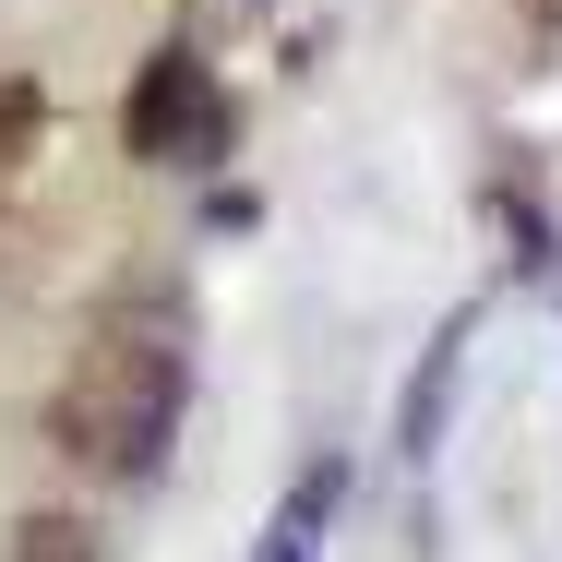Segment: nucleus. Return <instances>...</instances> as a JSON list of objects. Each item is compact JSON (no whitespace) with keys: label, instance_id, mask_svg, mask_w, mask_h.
Segmentation results:
<instances>
[{"label":"nucleus","instance_id":"f257e3e1","mask_svg":"<svg viewBox=\"0 0 562 562\" xmlns=\"http://www.w3.org/2000/svg\"><path fill=\"white\" fill-rule=\"evenodd\" d=\"M180 395H192V312H180V288L144 276L85 324L60 395H48V443L97 479H156L168 431H180Z\"/></svg>","mask_w":562,"mask_h":562},{"label":"nucleus","instance_id":"20e7f679","mask_svg":"<svg viewBox=\"0 0 562 562\" xmlns=\"http://www.w3.org/2000/svg\"><path fill=\"white\" fill-rule=\"evenodd\" d=\"M12 562H97V527L85 515H24L12 527Z\"/></svg>","mask_w":562,"mask_h":562},{"label":"nucleus","instance_id":"f03ea898","mask_svg":"<svg viewBox=\"0 0 562 562\" xmlns=\"http://www.w3.org/2000/svg\"><path fill=\"white\" fill-rule=\"evenodd\" d=\"M120 144H132L144 168H204V156H227V97H216V72H204L192 48H156V60L132 72Z\"/></svg>","mask_w":562,"mask_h":562},{"label":"nucleus","instance_id":"39448f33","mask_svg":"<svg viewBox=\"0 0 562 562\" xmlns=\"http://www.w3.org/2000/svg\"><path fill=\"white\" fill-rule=\"evenodd\" d=\"M515 24H527V60H551V48H562V0H515Z\"/></svg>","mask_w":562,"mask_h":562},{"label":"nucleus","instance_id":"7ed1b4c3","mask_svg":"<svg viewBox=\"0 0 562 562\" xmlns=\"http://www.w3.org/2000/svg\"><path fill=\"white\" fill-rule=\"evenodd\" d=\"M336 503H347V467H300V479H288V503L263 515L251 562H324V527H336Z\"/></svg>","mask_w":562,"mask_h":562}]
</instances>
